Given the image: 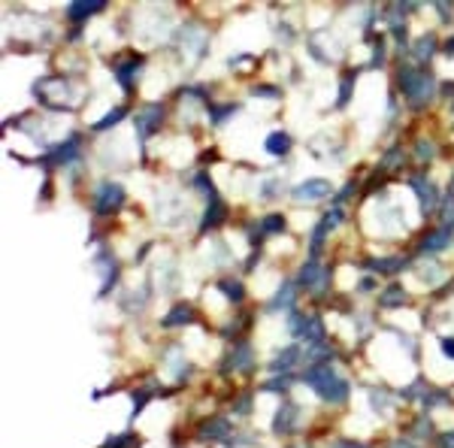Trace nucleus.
I'll list each match as a JSON object with an SVG mask.
<instances>
[{"label":"nucleus","mask_w":454,"mask_h":448,"mask_svg":"<svg viewBox=\"0 0 454 448\" xmlns=\"http://www.w3.org/2000/svg\"><path fill=\"white\" fill-rule=\"evenodd\" d=\"M330 194H333V185L327 179H303L300 185L291 188V200H297V203H318V200Z\"/></svg>","instance_id":"0eeeda50"},{"label":"nucleus","mask_w":454,"mask_h":448,"mask_svg":"<svg viewBox=\"0 0 454 448\" xmlns=\"http://www.w3.org/2000/svg\"><path fill=\"white\" fill-rule=\"evenodd\" d=\"M294 303H297V285L294 282H281L279 291L267 303V312H288V309H294Z\"/></svg>","instance_id":"a211bd4d"},{"label":"nucleus","mask_w":454,"mask_h":448,"mask_svg":"<svg viewBox=\"0 0 454 448\" xmlns=\"http://www.w3.org/2000/svg\"><path fill=\"white\" fill-rule=\"evenodd\" d=\"M376 67H385V43L381 40H376V49H372V58H369V64L363 70H376Z\"/></svg>","instance_id":"79ce46f5"},{"label":"nucleus","mask_w":454,"mask_h":448,"mask_svg":"<svg viewBox=\"0 0 454 448\" xmlns=\"http://www.w3.org/2000/svg\"><path fill=\"white\" fill-rule=\"evenodd\" d=\"M251 403H254V394H251V391H245V394L230 406V412H233V415H240V418H245V415L251 412Z\"/></svg>","instance_id":"58836bf2"},{"label":"nucleus","mask_w":454,"mask_h":448,"mask_svg":"<svg viewBox=\"0 0 454 448\" xmlns=\"http://www.w3.org/2000/svg\"><path fill=\"white\" fill-rule=\"evenodd\" d=\"M436 6V13H439V18H442V22H451V6H445V3H433Z\"/></svg>","instance_id":"8fccbe9b"},{"label":"nucleus","mask_w":454,"mask_h":448,"mask_svg":"<svg viewBox=\"0 0 454 448\" xmlns=\"http://www.w3.org/2000/svg\"><path fill=\"white\" fill-rule=\"evenodd\" d=\"M288 331L297 336L306 349H315V345H324V324L318 315H291Z\"/></svg>","instance_id":"7ed1b4c3"},{"label":"nucleus","mask_w":454,"mask_h":448,"mask_svg":"<svg viewBox=\"0 0 454 448\" xmlns=\"http://www.w3.org/2000/svg\"><path fill=\"white\" fill-rule=\"evenodd\" d=\"M327 233H330V224H327V218L321 215V218H318V224L312 227V236H309V252H312V258H318V252H321Z\"/></svg>","instance_id":"bb28decb"},{"label":"nucleus","mask_w":454,"mask_h":448,"mask_svg":"<svg viewBox=\"0 0 454 448\" xmlns=\"http://www.w3.org/2000/svg\"><path fill=\"white\" fill-rule=\"evenodd\" d=\"M281 191H285V179H281V176H270V179L261 185V197H263V200H276Z\"/></svg>","instance_id":"72a5a7b5"},{"label":"nucleus","mask_w":454,"mask_h":448,"mask_svg":"<svg viewBox=\"0 0 454 448\" xmlns=\"http://www.w3.org/2000/svg\"><path fill=\"white\" fill-rule=\"evenodd\" d=\"M451 243H454V231H451V227H436V231H430L421 243H418V252H421V254H439V252L448 249Z\"/></svg>","instance_id":"dca6fc26"},{"label":"nucleus","mask_w":454,"mask_h":448,"mask_svg":"<svg viewBox=\"0 0 454 448\" xmlns=\"http://www.w3.org/2000/svg\"><path fill=\"white\" fill-rule=\"evenodd\" d=\"M167 358H170V370H173V379L176 382H185L191 376V363L182 358V352H179V345H173V349L167 352Z\"/></svg>","instance_id":"393cba45"},{"label":"nucleus","mask_w":454,"mask_h":448,"mask_svg":"<svg viewBox=\"0 0 454 448\" xmlns=\"http://www.w3.org/2000/svg\"><path fill=\"white\" fill-rule=\"evenodd\" d=\"M261 233L263 236H272V233H285V227H288V222H285V215L281 212H272V215H267V218H261Z\"/></svg>","instance_id":"c756f323"},{"label":"nucleus","mask_w":454,"mask_h":448,"mask_svg":"<svg viewBox=\"0 0 454 448\" xmlns=\"http://www.w3.org/2000/svg\"><path fill=\"white\" fill-rule=\"evenodd\" d=\"M409 185L415 188V194L418 200H421V212H433L436 206H439V188L433 185L427 176H421V173H415V176H409Z\"/></svg>","instance_id":"9b49d317"},{"label":"nucleus","mask_w":454,"mask_h":448,"mask_svg":"<svg viewBox=\"0 0 454 448\" xmlns=\"http://www.w3.org/2000/svg\"><path fill=\"white\" fill-rule=\"evenodd\" d=\"M191 321H194V309H191L188 303H179L161 318V327H185Z\"/></svg>","instance_id":"4be33fe9"},{"label":"nucleus","mask_w":454,"mask_h":448,"mask_svg":"<svg viewBox=\"0 0 454 448\" xmlns=\"http://www.w3.org/2000/svg\"><path fill=\"white\" fill-rule=\"evenodd\" d=\"M140 70H142V58H140V55H127V58H122V61L115 64L118 85H122L124 91H133L136 79H140Z\"/></svg>","instance_id":"4468645a"},{"label":"nucleus","mask_w":454,"mask_h":448,"mask_svg":"<svg viewBox=\"0 0 454 448\" xmlns=\"http://www.w3.org/2000/svg\"><path fill=\"white\" fill-rule=\"evenodd\" d=\"M358 291H363V294H367V291H376V282H372L369 276H367V279H360V285H358Z\"/></svg>","instance_id":"5fc2aeb1"},{"label":"nucleus","mask_w":454,"mask_h":448,"mask_svg":"<svg viewBox=\"0 0 454 448\" xmlns=\"http://www.w3.org/2000/svg\"><path fill=\"white\" fill-rule=\"evenodd\" d=\"M390 34H394V40L400 43V52H406V36H409L406 24H390Z\"/></svg>","instance_id":"a18cd8bd"},{"label":"nucleus","mask_w":454,"mask_h":448,"mask_svg":"<svg viewBox=\"0 0 454 448\" xmlns=\"http://www.w3.org/2000/svg\"><path fill=\"white\" fill-rule=\"evenodd\" d=\"M427 391H430V388H427V382H424V379H418L415 385H409V388L400 391V397H403V400H424Z\"/></svg>","instance_id":"4c0bfd02"},{"label":"nucleus","mask_w":454,"mask_h":448,"mask_svg":"<svg viewBox=\"0 0 454 448\" xmlns=\"http://www.w3.org/2000/svg\"><path fill=\"white\" fill-rule=\"evenodd\" d=\"M409 263V258H400V254H394V258H369L363 267H367L369 273H385V276H394V273H400Z\"/></svg>","instance_id":"aec40b11"},{"label":"nucleus","mask_w":454,"mask_h":448,"mask_svg":"<svg viewBox=\"0 0 454 448\" xmlns=\"http://www.w3.org/2000/svg\"><path fill=\"white\" fill-rule=\"evenodd\" d=\"M124 200H127L124 188L118 185V182L103 179V182H100V185L94 188V212H97V215H115L118 209L124 206Z\"/></svg>","instance_id":"20e7f679"},{"label":"nucleus","mask_w":454,"mask_h":448,"mask_svg":"<svg viewBox=\"0 0 454 448\" xmlns=\"http://www.w3.org/2000/svg\"><path fill=\"white\" fill-rule=\"evenodd\" d=\"M154 388L161 391L158 382H149V385H145V388H136V391H131V400H133V415H131V418H136V415H140L142 409H145V403H149V400L154 397Z\"/></svg>","instance_id":"cd10ccee"},{"label":"nucleus","mask_w":454,"mask_h":448,"mask_svg":"<svg viewBox=\"0 0 454 448\" xmlns=\"http://www.w3.org/2000/svg\"><path fill=\"white\" fill-rule=\"evenodd\" d=\"M288 448H309V445H303V442H294V445H288Z\"/></svg>","instance_id":"4d7b16f0"},{"label":"nucleus","mask_w":454,"mask_h":448,"mask_svg":"<svg viewBox=\"0 0 454 448\" xmlns=\"http://www.w3.org/2000/svg\"><path fill=\"white\" fill-rule=\"evenodd\" d=\"M333 448H367V445L358 442V440H339V442H336Z\"/></svg>","instance_id":"3c124183"},{"label":"nucleus","mask_w":454,"mask_h":448,"mask_svg":"<svg viewBox=\"0 0 454 448\" xmlns=\"http://www.w3.org/2000/svg\"><path fill=\"white\" fill-rule=\"evenodd\" d=\"M406 303H409V294H406L403 285H388L379 297V306H385V309H397V306H406Z\"/></svg>","instance_id":"5701e85b"},{"label":"nucleus","mask_w":454,"mask_h":448,"mask_svg":"<svg viewBox=\"0 0 454 448\" xmlns=\"http://www.w3.org/2000/svg\"><path fill=\"white\" fill-rule=\"evenodd\" d=\"M354 79H358V70L345 73L342 82H339V94H336V109H345L351 100V91H354Z\"/></svg>","instance_id":"c85d7f7f"},{"label":"nucleus","mask_w":454,"mask_h":448,"mask_svg":"<svg viewBox=\"0 0 454 448\" xmlns=\"http://www.w3.org/2000/svg\"><path fill=\"white\" fill-rule=\"evenodd\" d=\"M103 6H106L103 0H76V3L67 6V18L70 22H85V18L103 13Z\"/></svg>","instance_id":"6ab92c4d"},{"label":"nucleus","mask_w":454,"mask_h":448,"mask_svg":"<svg viewBox=\"0 0 454 448\" xmlns=\"http://www.w3.org/2000/svg\"><path fill=\"white\" fill-rule=\"evenodd\" d=\"M439 349H442L445 358L454 361V336H442V340H439Z\"/></svg>","instance_id":"de8ad7c7"},{"label":"nucleus","mask_w":454,"mask_h":448,"mask_svg":"<svg viewBox=\"0 0 454 448\" xmlns=\"http://www.w3.org/2000/svg\"><path fill=\"white\" fill-rule=\"evenodd\" d=\"M388 448H418L415 442H409V440H400V436H397V440H390L388 442Z\"/></svg>","instance_id":"603ef678"},{"label":"nucleus","mask_w":454,"mask_h":448,"mask_svg":"<svg viewBox=\"0 0 454 448\" xmlns=\"http://www.w3.org/2000/svg\"><path fill=\"white\" fill-rule=\"evenodd\" d=\"M291 382H294L291 376H272L270 382H263L261 391H263V394H288Z\"/></svg>","instance_id":"473e14b6"},{"label":"nucleus","mask_w":454,"mask_h":448,"mask_svg":"<svg viewBox=\"0 0 454 448\" xmlns=\"http://www.w3.org/2000/svg\"><path fill=\"white\" fill-rule=\"evenodd\" d=\"M124 115H127V109H124V106H115L112 113H106L103 118H100V122H94V124H91V131H97V133H100V131H109V127H115V124L122 122Z\"/></svg>","instance_id":"7c9ffc66"},{"label":"nucleus","mask_w":454,"mask_h":448,"mask_svg":"<svg viewBox=\"0 0 454 448\" xmlns=\"http://www.w3.org/2000/svg\"><path fill=\"white\" fill-rule=\"evenodd\" d=\"M424 436H433V421L430 415H418V421L412 427V440H424Z\"/></svg>","instance_id":"e433bc0d"},{"label":"nucleus","mask_w":454,"mask_h":448,"mask_svg":"<svg viewBox=\"0 0 454 448\" xmlns=\"http://www.w3.org/2000/svg\"><path fill=\"white\" fill-rule=\"evenodd\" d=\"M439 448H454V431L439 436Z\"/></svg>","instance_id":"864d4df0"},{"label":"nucleus","mask_w":454,"mask_h":448,"mask_svg":"<svg viewBox=\"0 0 454 448\" xmlns=\"http://www.w3.org/2000/svg\"><path fill=\"white\" fill-rule=\"evenodd\" d=\"M297 421H300V409L294 403H281L272 415V433L276 436H288L297 431Z\"/></svg>","instance_id":"2eb2a0df"},{"label":"nucleus","mask_w":454,"mask_h":448,"mask_svg":"<svg viewBox=\"0 0 454 448\" xmlns=\"http://www.w3.org/2000/svg\"><path fill=\"white\" fill-rule=\"evenodd\" d=\"M79 154H82V140L73 133L70 140H64L58 145H49V149H45V154L40 158V164H43V167H61V164L79 161Z\"/></svg>","instance_id":"39448f33"},{"label":"nucleus","mask_w":454,"mask_h":448,"mask_svg":"<svg viewBox=\"0 0 454 448\" xmlns=\"http://www.w3.org/2000/svg\"><path fill=\"white\" fill-rule=\"evenodd\" d=\"M433 52H436V34H424L421 40L412 45V55H415L418 64H427L433 58Z\"/></svg>","instance_id":"a878e982"},{"label":"nucleus","mask_w":454,"mask_h":448,"mask_svg":"<svg viewBox=\"0 0 454 448\" xmlns=\"http://www.w3.org/2000/svg\"><path fill=\"white\" fill-rule=\"evenodd\" d=\"M433 154H436V152H433V143H430V140H418V143H415V158H418V161L427 164V161H433Z\"/></svg>","instance_id":"a19ab883"},{"label":"nucleus","mask_w":454,"mask_h":448,"mask_svg":"<svg viewBox=\"0 0 454 448\" xmlns=\"http://www.w3.org/2000/svg\"><path fill=\"white\" fill-rule=\"evenodd\" d=\"M218 291H221V294L230 300V303H242V300H245V288H242L240 279L221 276V279H218Z\"/></svg>","instance_id":"b1692460"},{"label":"nucleus","mask_w":454,"mask_h":448,"mask_svg":"<svg viewBox=\"0 0 454 448\" xmlns=\"http://www.w3.org/2000/svg\"><path fill=\"white\" fill-rule=\"evenodd\" d=\"M445 55H448V58H451V55H454V36H451L448 43H445Z\"/></svg>","instance_id":"6e6d98bb"},{"label":"nucleus","mask_w":454,"mask_h":448,"mask_svg":"<svg viewBox=\"0 0 454 448\" xmlns=\"http://www.w3.org/2000/svg\"><path fill=\"white\" fill-rule=\"evenodd\" d=\"M303 354H306V352H303V345H288V349H281V352L276 354V358H272V361L267 363V367H270L272 376H291V370L297 367Z\"/></svg>","instance_id":"ddd939ff"},{"label":"nucleus","mask_w":454,"mask_h":448,"mask_svg":"<svg viewBox=\"0 0 454 448\" xmlns=\"http://www.w3.org/2000/svg\"><path fill=\"white\" fill-rule=\"evenodd\" d=\"M230 440H233V427L221 415L209 418V421L200 427V442H221V445H227Z\"/></svg>","instance_id":"f8f14e48"},{"label":"nucleus","mask_w":454,"mask_h":448,"mask_svg":"<svg viewBox=\"0 0 454 448\" xmlns=\"http://www.w3.org/2000/svg\"><path fill=\"white\" fill-rule=\"evenodd\" d=\"M94 263L100 267V294L97 297H106L109 291L115 288V282H118V261L109 254V249H100Z\"/></svg>","instance_id":"9d476101"},{"label":"nucleus","mask_w":454,"mask_h":448,"mask_svg":"<svg viewBox=\"0 0 454 448\" xmlns=\"http://www.w3.org/2000/svg\"><path fill=\"white\" fill-rule=\"evenodd\" d=\"M251 94H254V97H272V100H276V97L281 94V91H279L276 85H254V88H251Z\"/></svg>","instance_id":"c03bdc74"},{"label":"nucleus","mask_w":454,"mask_h":448,"mask_svg":"<svg viewBox=\"0 0 454 448\" xmlns=\"http://www.w3.org/2000/svg\"><path fill=\"white\" fill-rule=\"evenodd\" d=\"M227 218V203L221 200V194H209L206 197V212H203V222H200V233L212 231V227H218Z\"/></svg>","instance_id":"f3484780"},{"label":"nucleus","mask_w":454,"mask_h":448,"mask_svg":"<svg viewBox=\"0 0 454 448\" xmlns=\"http://www.w3.org/2000/svg\"><path fill=\"white\" fill-rule=\"evenodd\" d=\"M397 82H400V91H403V97L409 100V106L412 109H424L436 94V76L433 73H427L424 67L403 64L400 73H397Z\"/></svg>","instance_id":"f03ea898"},{"label":"nucleus","mask_w":454,"mask_h":448,"mask_svg":"<svg viewBox=\"0 0 454 448\" xmlns=\"http://www.w3.org/2000/svg\"><path fill=\"white\" fill-rule=\"evenodd\" d=\"M221 370L224 373H251L254 370V352H251V345L245 342V340H240L233 345L230 352H227V358L221 361Z\"/></svg>","instance_id":"1a4fd4ad"},{"label":"nucleus","mask_w":454,"mask_h":448,"mask_svg":"<svg viewBox=\"0 0 454 448\" xmlns=\"http://www.w3.org/2000/svg\"><path fill=\"white\" fill-rule=\"evenodd\" d=\"M351 194H354V185H351V182H349V185H345V188L339 191V194L333 197V206H342V203H345V200H349Z\"/></svg>","instance_id":"09e8293b"},{"label":"nucleus","mask_w":454,"mask_h":448,"mask_svg":"<svg viewBox=\"0 0 454 448\" xmlns=\"http://www.w3.org/2000/svg\"><path fill=\"white\" fill-rule=\"evenodd\" d=\"M388 331H390V333H394V336H400V342H403V345H406V352H409V354H415V352H418V349H415V340H412V336H406V333H400V331H397V327H388Z\"/></svg>","instance_id":"49530a36"},{"label":"nucleus","mask_w":454,"mask_h":448,"mask_svg":"<svg viewBox=\"0 0 454 448\" xmlns=\"http://www.w3.org/2000/svg\"><path fill=\"white\" fill-rule=\"evenodd\" d=\"M369 406H372V412H376V415H385V412H388V406H390L388 391L372 388V391H369Z\"/></svg>","instance_id":"f704fd0d"},{"label":"nucleus","mask_w":454,"mask_h":448,"mask_svg":"<svg viewBox=\"0 0 454 448\" xmlns=\"http://www.w3.org/2000/svg\"><path fill=\"white\" fill-rule=\"evenodd\" d=\"M300 382H306V385L312 388L324 403H333V406L345 403L349 394H351L349 379H342L333 363H312V367H306L303 373H300Z\"/></svg>","instance_id":"f257e3e1"},{"label":"nucleus","mask_w":454,"mask_h":448,"mask_svg":"<svg viewBox=\"0 0 454 448\" xmlns=\"http://www.w3.org/2000/svg\"><path fill=\"white\" fill-rule=\"evenodd\" d=\"M291 145H294V140H291L285 131H272L267 140H263V149H267V154H272V158H285L291 152Z\"/></svg>","instance_id":"412c9836"},{"label":"nucleus","mask_w":454,"mask_h":448,"mask_svg":"<svg viewBox=\"0 0 454 448\" xmlns=\"http://www.w3.org/2000/svg\"><path fill=\"white\" fill-rule=\"evenodd\" d=\"M136 445H140V442H136V436H112V440H109L103 448H136Z\"/></svg>","instance_id":"37998d69"},{"label":"nucleus","mask_w":454,"mask_h":448,"mask_svg":"<svg viewBox=\"0 0 454 448\" xmlns=\"http://www.w3.org/2000/svg\"><path fill=\"white\" fill-rule=\"evenodd\" d=\"M297 282H300L303 288H312L315 297H324V288L330 285V270L321 267V263H318V258H309L303 267H300Z\"/></svg>","instance_id":"423d86ee"},{"label":"nucleus","mask_w":454,"mask_h":448,"mask_svg":"<svg viewBox=\"0 0 454 448\" xmlns=\"http://www.w3.org/2000/svg\"><path fill=\"white\" fill-rule=\"evenodd\" d=\"M424 409H433V406H442V403H451V397L445 394V391H427L424 394Z\"/></svg>","instance_id":"ea45409f"},{"label":"nucleus","mask_w":454,"mask_h":448,"mask_svg":"<svg viewBox=\"0 0 454 448\" xmlns=\"http://www.w3.org/2000/svg\"><path fill=\"white\" fill-rule=\"evenodd\" d=\"M161 122H163V106H158V103L142 106L140 113L133 115V127H136V136H140V143L149 140V136L161 127Z\"/></svg>","instance_id":"6e6552de"},{"label":"nucleus","mask_w":454,"mask_h":448,"mask_svg":"<svg viewBox=\"0 0 454 448\" xmlns=\"http://www.w3.org/2000/svg\"><path fill=\"white\" fill-rule=\"evenodd\" d=\"M236 109H240V103H221V106H209V122H212L215 127L218 124H224V118H230L233 113H236Z\"/></svg>","instance_id":"2f4dec72"},{"label":"nucleus","mask_w":454,"mask_h":448,"mask_svg":"<svg viewBox=\"0 0 454 448\" xmlns=\"http://www.w3.org/2000/svg\"><path fill=\"white\" fill-rule=\"evenodd\" d=\"M403 149L400 145H390V149L385 152V158H381V170H397V167H403Z\"/></svg>","instance_id":"c9c22d12"}]
</instances>
